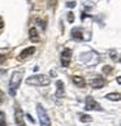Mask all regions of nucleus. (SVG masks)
Masks as SVG:
<instances>
[{
  "mask_svg": "<svg viewBox=\"0 0 121 126\" xmlns=\"http://www.w3.org/2000/svg\"><path fill=\"white\" fill-rule=\"evenodd\" d=\"M36 113H38V117H39L40 126H51V120L48 117L47 112H46V109L40 104L36 105Z\"/></svg>",
  "mask_w": 121,
  "mask_h": 126,
  "instance_id": "3",
  "label": "nucleus"
},
{
  "mask_svg": "<svg viewBox=\"0 0 121 126\" xmlns=\"http://www.w3.org/2000/svg\"><path fill=\"white\" fill-rule=\"evenodd\" d=\"M15 121H16V125L17 126H25V121H24V113L22 110L16 105L15 108Z\"/></svg>",
  "mask_w": 121,
  "mask_h": 126,
  "instance_id": "7",
  "label": "nucleus"
},
{
  "mask_svg": "<svg viewBox=\"0 0 121 126\" xmlns=\"http://www.w3.org/2000/svg\"><path fill=\"white\" fill-rule=\"evenodd\" d=\"M56 86H57L56 96H57V97H63V96H64V92H65V90H64V83H63V81H57V82H56Z\"/></svg>",
  "mask_w": 121,
  "mask_h": 126,
  "instance_id": "12",
  "label": "nucleus"
},
{
  "mask_svg": "<svg viewBox=\"0 0 121 126\" xmlns=\"http://www.w3.org/2000/svg\"><path fill=\"white\" fill-rule=\"evenodd\" d=\"M29 38H30V40L33 42V43H38V42L40 40L39 34H38V31H36L35 27H31V29L29 30Z\"/></svg>",
  "mask_w": 121,
  "mask_h": 126,
  "instance_id": "10",
  "label": "nucleus"
},
{
  "mask_svg": "<svg viewBox=\"0 0 121 126\" xmlns=\"http://www.w3.org/2000/svg\"><path fill=\"white\" fill-rule=\"evenodd\" d=\"M111 70H112V68H111V66H105V68H103V72H104V73H109Z\"/></svg>",
  "mask_w": 121,
  "mask_h": 126,
  "instance_id": "21",
  "label": "nucleus"
},
{
  "mask_svg": "<svg viewBox=\"0 0 121 126\" xmlns=\"http://www.w3.org/2000/svg\"><path fill=\"white\" fill-rule=\"evenodd\" d=\"M47 3H48V7L50 8L51 7H52V8L56 7V0H47Z\"/></svg>",
  "mask_w": 121,
  "mask_h": 126,
  "instance_id": "18",
  "label": "nucleus"
},
{
  "mask_svg": "<svg viewBox=\"0 0 121 126\" xmlns=\"http://www.w3.org/2000/svg\"><path fill=\"white\" fill-rule=\"evenodd\" d=\"M105 85V79L102 76H95L94 78L90 79V86L92 88H102Z\"/></svg>",
  "mask_w": 121,
  "mask_h": 126,
  "instance_id": "6",
  "label": "nucleus"
},
{
  "mask_svg": "<svg viewBox=\"0 0 121 126\" xmlns=\"http://www.w3.org/2000/svg\"><path fill=\"white\" fill-rule=\"evenodd\" d=\"M70 60H72V49L65 48L61 53V64L64 68H68L70 65Z\"/></svg>",
  "mask_w": 121,
  "mask_h": 126,
  "instance_id": "5",
  "label": "nucleus"
},
{
  "mask_svg": "<svg viewBox=\"0 0 121 126\" xmlns=\"http://www.w3.org/2000/svg\"><path fill=\"white\" fill-rule=\"evenodd\" d=\"M81 121L82 122H91L92 118L90 117V116H87V114H81Z\"/></svg>",
  "mask_w": 121,
  "mask_h": 126,
  "instance_id": "15",
  "label": "nucleus"
},
{
  "mask_svg": "<svg viewBox=\"0 0 121 126\" xmlns=\"http://www.w3.org/2000/svg\"><path fill=\"white\" fill-rule=\"evenodd\" d=\"M50 78L44 74H36V76H33L29 77L26 79V83L27 85H31V86H48L50 85Z\"/></svg>",
  "mask_w": 121,
  "mask_h": 126,
  "instance_id": "1",
  "label": "nucleus"
},
{
  "mask_svg": "<svg viewBox=\"0 0 121 126\" xmlns=\"http://www.w3.org/2000/svg\"><path fill=\"white\" fill-rule=\"evenodd\" d=\"M34 52H35V47H27L24 51H21L20 56H18V60H25V59H27L30 55H33Z\"/></svg>",
  "mask_w": 121,
  "mask_h": 126,
  "instance_id": "8",
  "label": "nucleus"
},
{
  "mask_svg": "<svg viewBox=\"0 0 121 126\" xmlns=\"http://www.w3.org/2000/svg\"><path fill=\"white\" fill-rule=\"evenodd\" d=\"M3 26H4V21H3V18L0 17V29H3Z\"/></svg>",
  "mask_w": 121,
  "mask_h": 126,
  "instance_id": "23",
  "label": "nucleus"
},
{
  "mask_svg": "<svg viewBox=\"0 0 121 126\" xmlns=\"http://www.w3.org/2000/svg\"><path fill=\"white\" fill-rule=\"evenodd\" d=\"M67 5H68V7H70V8H72V7L74 8V7H76V3H74V1H69Z\"/></svg>",
  "mask_w": 121,
  "mask_h": 126,
  "instance_id": "22",
  "label": "nucleus"
},
{
  "mask_svg": "<svg viewBox=\"0 0 121 126\" xmlns=\"http://www.w3.org/2000/svg\"><path fill=\"white\" fill-rule=\"evenodd\" d=\"M0 126H7V122H5V114L3 112H0Z\"/></svg>",
  "mask_w": 121,
  "mask_h": 126,
  "instance_id": "14",
  "label": "nucleus"
},
{
  "mask_svg": "<svg viewBox=\"0 0 121 126\" xmlns=\"http://www.w3.org/2000/svg\"><path fill=\"white\" fill-rule=\"evenodd\" d=\"M72 38L76 40H83V30L81 27H76L72 30Z\"/></svg>",
  "mask_w": 121,
  "mask_h": 126,
  "instance_id": "9",
  "label": "nucleus"
},
{
  "mask_svg": "<svg viewBox=\"0 0 121 126\" xmlns=\"http://www.w3.org/2000/svg\"><path fill=\"white\" fill-rule=\"evenodd\" d=\"M22 81V72H15L11 77V82H9V92H11L12 96L16 95L17 88L20 87Z\"/></svg>",
  "mask_w": 121,
  "mask_h": 126,
  "instance_id": "2",
  "label": "nucleus"
},
{
  "mask_svg": "<svg viewBox=\"0 0 121 126\" xmlns=\"http://www.w3.org/2000/svg\"><path fill=\"white\" fill-rule=\"evenodd\" d=\"M36 22H38V25L42 27V29H46V25H44V22H43V21H40L39 18H36Z\"/></svg>",
  "mask_w": 121,
  "mask_h": 126,
  "instance_id": "19",
  "label": "nucleus"
},
{
  "mask_svg": "<svg viewBox=\"0 0 121 126\" xmlns=\"http://www.w3.org/2000/svg\"><path fill=\"white\" fill-rule=\"evenodd\" d=\"M109 57L113 59V60H119V55H117V52H115V51H109Z\"/></svg>",
  "mask_w": 121,
  "mask_h": 126,
  "instance_id": "16",
  "label": "nucleus"
},
{
  "mask_svg": "<svg viewBox=\"0 0 121 126\" xmlns=\"http://www.w3.org/2000/svg\"><path fill=\"white\" fill-rule=\"evenodd\" d=\"M72 81H73V83H74L77 87H85V86H86V81H85V79H83V77H81V76H73V77H72Z\"/></svg>",
  "mask_w": 121,
  "mask_h": 126,
  "instance_id": "11",
  "label": "nucleus"
},
{
  "mask_svg": "<svg viewBox=\"0 0 121 126\" xmlns=\"http://www.w3.org/2000/svg\"><path fill=\"white\" fill-rule=\"evenodd\" d=\"M68 21L70 22V24L74 21V15H73V12H68Z\"/></svg>",
  "mask_w": 121,
  "mask_h": 126,
  "instance_id": "17",
  "label": "nucleus"
},
{
  "mask_svg": "<svg viewBox=\"0 0 121 126\" xmlns=\"http://www.w3.org/2000/svg\"><path fill=\"white\" fill-rule=\"evenodd\" d=\"M7 60V57H5V55H0V64H3L4 61Z\"/></svg>",
  "mask_w": 121,
  "mask_h": 126,
  "instance_id": "20",
  "label": "nucleus"
},
{
  "mask_svg": "<svg viewBox=\"0 0 121 126\" xmlns=\"http://www.w3.org/2000/svg\"><path fill=\"white\" fill-rule=\"evenodd\" d=\"M85 108L87 110H102V107L99 105V103H98L96 100H94V97L92 96H87L86 97V103H85Z\"/></svg>",
  "mask_w": 121,
  "mask_h": 126,
  "instance_id": "4",
  "label": "nucleus"
},
{
  "mask_svg": "<svg viewBox=\"0 0 121 126\" xmlns=\"http://www.w3.org/2000/svg\"><path fill=\"white\" fill-rule=\"evenodd\" d=\"M108 100H113V101H119L121 99V95H120V92H111V94H108L105 96Z\"/></svg>",
  "mask_w": 121,
  "mask_h": 126,
  "instance_id": "13",
  "label": "nucleus"
}]
</instances>
